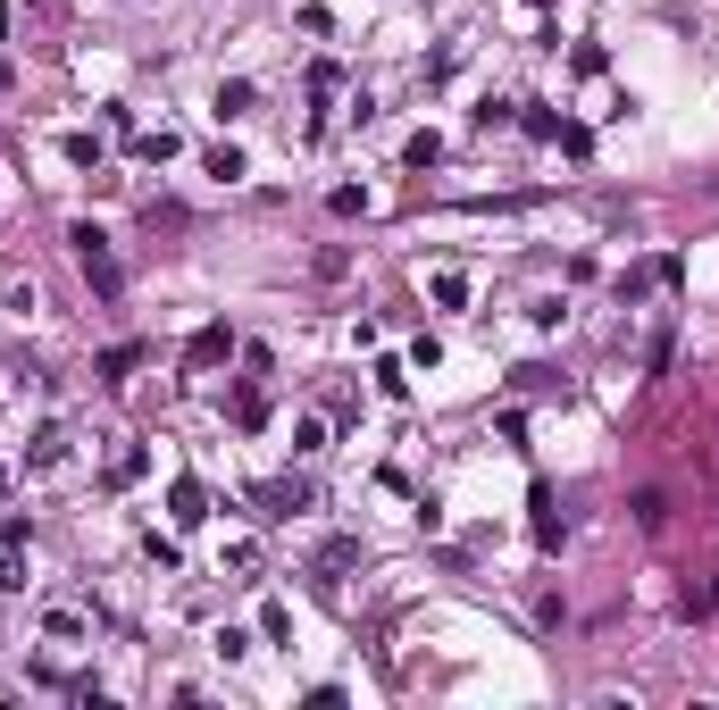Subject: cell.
Wrapping results in <instances>:
<instances>
[{"mask_svg":"<svg viewBox=\"0 0 719 710\" xmlns=\"http://www.w3.org/2000/svg\"><path fill=\"white\" fill-rule=\"evenodd\" d=\"M76 251H84V276L101 284V293H118V259L101 251V234H92V226H76Z\"/></svg>","mask_w":719,"mask_h":710,"instance_id":"1","label":"cell"}]
</instances>
